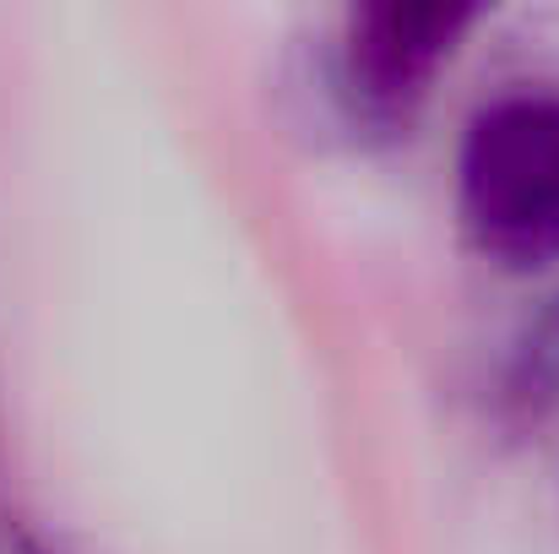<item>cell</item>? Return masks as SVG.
I'll return each instance as SVG.
<instances>
[{
	"instance_id": "obj_1",
	"label": "cell",
	"mask_w": 559,
	"mask_h": 554,
	"mask_svg": "<svg viewBox=\"0 0 559 554\" xmlns=\"http://www.w3.org/2000/svg\"><path fill=\"white\" fill-rule=\"evenodd\" d=\"M456 217L500 267L559 256V87L484 104L456 153Z\"/></svg>"
},
{
	"instance_id": "obj_2",
	"label": "cell",
	"mask_w": 559,
	"mask_h": 554,
	"mask_svg": "<svg viewBox=\"0 0 559 554\" xmlns=\"http://www.w3.org/2000/svg\"><path fill=\"white\" fill-rule=\"evenodd\" d=\"M467 22H473V11H462V5H374V11H354L348 38H343L348 93L370 115L407 109L424 93V82L440 71V60H451Z\"/></svg>"
},
{
	"instance_id": "obj_3",
	"label": "cell",
	"mask_w": 559,
	"mask_h": 554,
	"mask_svg": "<svg viewBox=\"0 0 559 554\" xmlns=\"http://www.w3.org/2000/svg\"><path fill=\"white\" fill-rule=\"evenodd\" d=\"M0 554H44V550L27 544V539H0Z\"/></svg>"
},
{
	"instance_id": "obj_4",
	"label": "cell",
	"mask_w": 559,
	"mask_h": 554,
	"mask_svg": "<svg viewBox=\"0 0 559 554\" xmlns=\"http://www.w3.org/2000/svg\"><path fill=\"white\" fill-rule=\"evenodd\" d=\"M544 354L559 365V310H555V321H549V343H544Z\"/></svg>"
}]
</instances>
